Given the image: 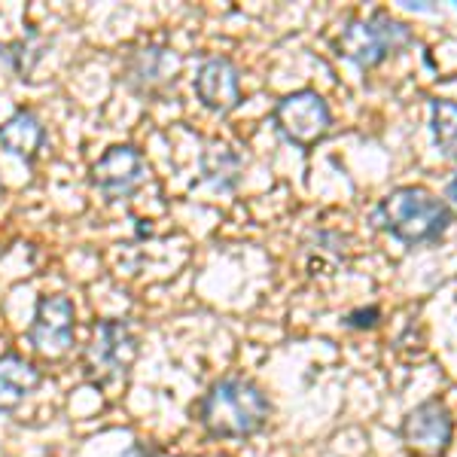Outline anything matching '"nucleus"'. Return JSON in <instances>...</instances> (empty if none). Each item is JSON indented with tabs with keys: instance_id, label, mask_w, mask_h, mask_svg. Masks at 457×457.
Segmentation results:
<instances>
[{
	"instance_id": "obj_1",
	"label": "nucleus",
	"mask_w": 457,
	"mask_h": 457,
	"mask_svg": "<svg viewBox=\"0 0 457 457\" xmlns=\"http://www.w3.org/2000/svg\"><path fill=\"white\" fill-rule=\"evenodd\" d=\"M269 415V396L245 378H220L198 403V421L213 439L253 436L265 427Z\"/></svg>"
},
{
	"instance_id": "obj_2",
	"label": "nucleus",
	"mask_w": 457,
	"mask_h": 457,
	"mask_svg": "<svg viewBox=\"0 0 457 457\" xmlns=\"http://www.w3.org/2000/svg\"><path fill=\"white\" fill-rule=\"evenodd\" d=\"M375 223L403 245H424L445 235L452 208L424 187H400L375 208Z\"/></svg>"
},
{
	"instance_id": "obj_3",
	"label": "nucleus",
	"mask_w": 457,
	"mask_h": 457,
	"mask_svg": "<svg viewBox=\"0 0 457 457\" xmlns=\"http://www.w3.org/2000/svg\"><path fill=\"white\" fill-rule=\"evenodd\" d=\"M137 336L125 320H101L92 345L83 353V372L95 387H116L129 381L137 360Z\"/></svg>"
},
{
	"instance_id": "obj_4",
	"label": "nucleus",
	"mask_w": 457,
	"mask_h": 457,
	"mask_svg": "<svg viewBox=\"0 0 457 457\" xmlns=\"http://www.w3.org/2000/svg\"><path fill=\"white\" fill-rule=\"evenodd\" d=\"M411 43V28L390 19L387 12H372L370 19H351L336 40L338 55L360 68H378L387 55Z\"/></svg>"
},
{
	"instance_id": "obj_5",
	"label": "nucleus",
	"mask_w": 457,
	"mask_h": 457,
	"mask_svg": "<svg viewBox=\"0 0 457 457\" xmlns=\"http://www.w3.org/2000/svg\"><path fill=\"white\" fill-rule=\"evenodd\" d=\"M183 58L171 46L146 43L141 49H131L122 62V79L137 98L162 101L171 95V88L180 77Z\"/></svg>"
},
{
	"instance_id": "obj_6",
	"label": "nucleus",
	"mask_w": 457,
	"mask_h": 457,
	"mask_svg": "<svg viewBox=\"0 0 457 457\" xmlns=\"http://www.w3.org/2000/svg\"><path fill=\"white\" fill-rule=\"evenodd\" d=\"M275 125L278 131L299 150H312L317 141L329 135L333 129V113L323 95L314 88H299V92L284 95L275 104Z\"/></svg>"
},
{
	"instance_id": "obj_7",
	"label": "nucleus",
	"mask_w": 457,
	"mask_h": 457,
	"mask_svg": "<svg viewBox=\"0 0 457 457\" xmlns=\"http://www.w3.org/2000/svg\"><path fill=\"white\" fill-rule=\"evenodd\" d=\"M400 436L415 457H442L452 445L454 418L442 400H427L403 418Z\"/></svg>"
},
{
	"instance_id": "obj_8",
	"label": "nucleus",
	"mask_w": 457,
	"mask_h": 457,
	"mask_svg": "<svg viewBox=\"0 0 457 457\" xmlns=\"http://www.w3.org/2000/svg\"><path fill=\"white\" fill-rule=\"evenodd\" d=\"M77 336V312L68 296H40L34 312V323L28 329L34 351L43 357H64L73 348Z\"/></svg>"
},
{
	"instance_id": "obj_9",
	"label": "nucleus",
	"mask_w": 457,
	"mask_h": 457,
	"mask_svg": "<svg viewBox=\"0 0 457 457\" xmlns=\"http://www.w3.org/2000/svg\"><path fill=\"white\" fill-rule=\"evenodd\" d=\"M146 180V162L131 144H116L95 162L92 183L107 202L131 198Z\"/></svg>"
},
{
	"instance_id": "obj_10",
	"label": "nucleus",
	"mask_w": 457,
	"mask_h": 457,
	"mask_svg": "<svg viewBox=\"0 0 457 457\" xmlns=\"http://www.w3.org/2000/svg\"><path fill=\"white\" fill-rule=\"evenodd\" d=\"M195 95L204 107L226 116L241 104V73L228 58H204L195 73Z\"/></svg>"
},
{
	"instance_id": "obj_11",
	"label": "nucleus",
	"mask_w": 457,
	"mask_h": 457,
	"mask_svg": "<svg viewBox=\"0 0 457 457\" xmlns=\"http://www.w3.org/2000/svg\"><path fill=\"white\" fill-rule=\"evenodd\" d=\"M40 381L43 375L34 363H28L19 353H4L0 357V411L19 409L40 387Z\"/></svg>"
},
{
	"instance_id": "obj_12",
	"label": "nucleus",
	"mask_w": 457,
	"mask_h": 457,
	"mask_svg": "<svg viewBox=\"0 0 457 457\" xmlns=\"http://www.w3.org/2000/svg\"><path fill=\"white\" fill-rule=\"evenodd\" d=\"M43 137H46V129H43L40 116L31 113V110H19L0 125V146L10 156H19L25 162H34L37 150L43 146Z\"/></svg>"
},
{
	"instance_id": "obj_13",
	"label": "nucleus",
	"mask_w": 457,
	"mask_h": 457,
	"mask_svg": "<svg viewBox=\"0 0 457 457\" xmlns=\"http://www.w3.org/2000/svg\"><path fill=\"white\" fill-rule=\"evenodd\" d=\"M430 129L433 141L445 159H457V104L445 98L430 101Z\"/></svg>"
},
{
	"instance_id": "obj_14",
	"label": "nucleus",
	"mask_w": 457,
	"mask_h": 457,
	"mask_svg": "<svg viewBox=\"0 0 457 457\" xmlns=\"http://www.w3.org/2000/svg\"><path fill=\"white\" fill-rule=\"evenodd\" d=\"M238 171H241V159L235 156L228 146H213L208 156H204V174H208L211 180H217L220 189H232L226 174H232V180H238Z\"/></svg>"
},
{
	"instance_id": "obj_15",
	"label": "nucleus",
	"mask_w": 457,
	"mask_h": 457,
	"mask_svg": "<svg viewBox=\"0 0 457 457\" xmlns=\"http://www.w3.org/2000/svg\"><path fill=\"white\" fill-rule=\"evenodd\" d=\"M378 317L381 312L378 308H357V312H351L348 317H345V327H351V329H372L375 323H378Z\"/></svg>"
},
{
	"instance_id": "obj_16",
	"label": "nucleus",
	"mask_w": 457,
	"mask_h": 457,
	"mask_svg": "<svg viewBox=\"0 0 457 457\" xmlns=\"http://www.w3.org/2000/svg\"><path fill=\"white\" fill-rule=\"evenodd\" d=\"M448 198H452V202H457V174H454V180L448 183Z\"/></svg>"
}]
</instances>
